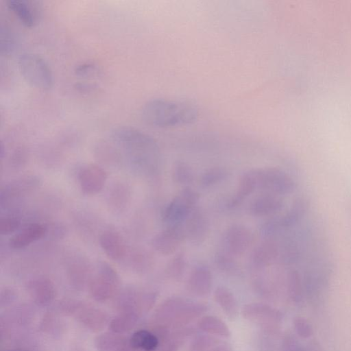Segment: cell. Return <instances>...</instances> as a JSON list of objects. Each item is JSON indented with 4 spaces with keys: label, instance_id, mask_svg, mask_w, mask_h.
<instances>
[{
    "label": "cell",
    "instance_id": "1",
    "mask_svg": "<svg viewBox=\"0 0 351 351\" xmlns=\"http://www.w3.org/2000/svg\"><path fill=\"white\" fill-rule=\"evenodd\" d=\"M110 141L138 174L148 177L158 173L161 152L152 136L136 128L121 126L112 132Z\"/></svg>",
    "mask_w": 351,
    "mask_h": 351
},
{
    "label": "cell",
    "instance_id": "2",
    "mask_svg": "<svg viewBox=\"0 0 351 351\" xmlns=\"http://www.w3.org/2000/svg\"><path fill=\"white\" fill-rule=\"evenodd\" d=\"M141 117L145 123L156 128L185 125L197 120L198 109L190 101L156 98L145 103Z\"/></svg>",
    "mask_w": 351,
    "mask_h": 351
},
{
    "label": "cell",
    "instance_id": "3",
    "mask_svg": "<svg viewBox=\"0 0 351 351\" xmlns=\"http://www.w3.org/2000/svg\"><path fill=\"white\" fill-rule=\"evenodd\" d=\"M255 181L256 189L291 196L301 193L295 178L285 170L276 167L256 168L249 170Z\"/></svg>",
    "mask_w": 351,
    "mask_h": 351
},
{
    "label": "cell",
    "instance_id": "4",
    "mask_svg": "<svg viewBox=\"0 0 351 351\" xmlns=\"http://www.w3.org/2000/svg\"><path fill=\"white\" fill-rule=\"evenodd\" d=\"M18 66L23 79L32 86L42 90L51 87V70L40 55L32 52L23 53L18 59Z\"/></svg>",
    "mask_w": 351,
    "mask_h": 351
},
{
    "label": "cell",
    "instance_id": "5",
    "mask_svg": "<svg viewBox=\"0 0 351 351\" xmlns=\"http://www.w3.org/2000/svg\"><path fill=\"white\" fill-rule=\"evenodd\" d=\"M119 285L120 278L114 267L107 262L99 261L88 287L93 299L104 302L115 296Z\"/></svg>",
    "mask_w": 351,
    "mask_h": 351
},
{
    "label": "cell",
    "instance_id": "6",
    "mask_svg": "<svg viewBox=\"0 0 351 351\" xmlns=\"http://www.w3.org/2000/svg\"><path fill=\"white\" fill-rule=\"evenodd\" d=\"M199 194L189 186H185L165 207L162 218L168 226L182 224L197 207Z\"/></svg>",
    "mask_w": 351,
    "mask_h": 351
},
{
    "label": "cell",
    "instance_id": "7",
    "mask_svg": "<svg viewBox=\"0 0 351 351\" xmlns=\"http://www.w3.org/2000/svg\"><path fill=\"white\" fill-rule=\"evenodd\" d=\"M287 197L288 196L270 193H261L250 202L247 207V212L250 215L254 217H271L285 211L295 202L305 197V196L302 197L287 204Z\"/></svg>",
    "mask_w": 351,
    "mask_h": 351
},
{
    "label": "cell",
    "instance_id": "8",
    "mask_svg": "<svg viewBox=\"0 0 351 351\" xmlns=\"http://www.w3.org/2000/svg\"><path fill=\"white\" fill-rule=\"evenodd\" d=\"M254 235L245 225L234 223L229 226L223 235V250L234 256H241L253 244Z\"/></svg>",
    "mask_w": 351,
    "mask_h": 351
},
{
    "label": "cell",
    "instance_id": "9",
    "mask_svg": "<svg viewBox=\"0 0 351 351\" xmlns=\"http://www.w3.org/2000/svg\"><path fill=\"white\" fill-rule=\"evenodd\" d=\"M241 313L245 319L260 324L263 328H278L283 319L280 311L263 302L246 304Z\"/></svg>",
    "mask_w": 351,
    "mask_h": 351
},
{
    "label": "cell",
    "instance_id": "10",
    "mask_svg": "<svg viewBox=\"0 0 351 351\" xmlns=\"http://www.w3.org/2000/svg\"><path fill=\"white\" fill-rule=\"evenodd\" d=\"M41 183V179L33 174L24 175L8 182L1 188V206L26 196L36 190Z\"/></svg>",
    "mask_w": 351,
    "mask_h": 351
},
{
    "label": "cell",
    "instance_id": "11",
    "mask_svg": "<svg viewBox=\"0 0 351 351\" xmlns=\"http://www.w3.org/2000/svg\"><path fill=\"white\" fill-rule=\"evenodd\" d=\"M185 240L182 224L171 225L153 237L151 246L157 253L168 256L174 254Z\"/></svg>",
    "mask_w": 351,
    "mask_h": 351
},
{
    "label": "cell",
    "instance_id": "12",
    "mask_svg": "<svg viewBox=\"0 0 351 351\" xmlns=\"http://www.w3.org/2000/svg\"><path fill=\"white\" fill-rule=\"evenodd\" d=\"M280 255V243L273 237L265 238L251 252L250 263L254 269L261 271L279 261Z\"/></svg>",
    "mask_w": 351,
    "mask_h": 351
},
{
    "label": "cell",
    "instance_id": "13",
    "mask_svg": "<svg viewBox=\"0 0 351 351\" xmlns=\"http://www.w3.org/2000/svg\"><path fill=\"white\" fill-rule=\"evenodd\" d=\"M186 239L198 245L207 239L210 231V223L206 213L196 207L182 223Z\"/></svg>",
    "mask_w": 351,
    "mask_h": 351
},
{
    "label": "cell",
    "instance_id": "14",
    "mask_svg": "<svg viewBox=\"0 0 351 351\" xmlns=\"http://www.w3.org/2000/svg\"><path fill=\"white\" fill-rule=\"evenodd\" d=\"M106 171L96 164H88L78 172V182L82 192L86 195H94L100 193L107 181Z\"/></svg>",
    "mask_w": 351,
    "mask_h": 351
},
{
    "label": "cell",
    "instance_id": "15",
    "mask_svg": "<svg viewBox=\"0 0 351 351\" xmlns=\"http://www.w3.org/2000/svg\"><path fill=\"white\" fill-rule=\"evenodd\" d=\"M72 315L85 328L93 331L103 329L110 322L105 311L79 301L77 302Z\"/></svg>",
    "mask_w": 351,
    "mask_h": 351
},
{
    "label": "cell",
    "instance_id": "16",
    "mask_svg": "<svg viewBox=\"0 0 351 351\" xmlns=\"http://www.w3.org/2000/svg\"><path fill=\"white\" fill-rule=\"evenodd\" d=\"M66 275L70 285L76 289H82L93 276L88 259L81 254L72 256L67 262Z\"/></svg>",
    "mask_w": 351,
    "mask_h": 351
},
{
    "label": "cell",
    "instance_id": "17",
    "mask_svg": "<svg viewBox=\"0 0 351 351\" xmlns=\"http://www.w3.org/2000/svg\"><path fill=\"white\" fill-rule=\"evenodd\" d=\"M213 286V275L210 269L205 265H198L193 267L186 280L188 291L197 297L209 294Z\"/></svg>",
    "mask_w": 351,
    "mask_h": 351
},
{
    "label": "cell",
    "instance_id": "18",
    "mask_svg": "<svg viewBox=\"0 0 351 351\" xmlns=\"http://www.w3.org/2000/svg\"><path fill=\"white\" fill-rule=\"evenodd\" d=\"M47 225L40 223H32L14 233L8 241L10 248L21 250L25 248L34 242L47 234Z\"/></svg>",
    "mask_w": 351,
    "mask_h": 351
},
{
    "label": "cell",
    "instance_id": "19",
    "mask_svg": "<svg viewBox=\"0 0 351 351\" xmlns=\"http://www.w3.org/2000/svg\"><path fill=\"white\" fill-rule=\"evenodd\" d=\"M26 289L32 300L40 306L50 304L56 295L53 282L45 276H37L28 280Z\"/></svg>",
    "mask_w": 351,
    "mask_h": 351
},
{
    "label": "cell",
    "instance_id": "20",
    "mask_svg": "<svg viewBox=\"0 0 351 351\" xmlns=\"http://www.w3.org/2000/svg\"><path fill=\"white\" fill-rule=\"evenodd\" d=\"M99 245L112 261H121L127 255V247L121 234L114 230H104L99 237Z\"/></svg>",
    "mask_w": 351,
    "mask_h": 351
},
{
    "label": "cell",
    "instance_id": "21",
    "mask_svg": "<svg viewBox=\"0 0 351 351\" xmlns=\"http://www.w3.org/2000/svg\"><path fill=\"white\" fill-rule=\"evenodd\" d=\"M132 197V191L129 184L119 181L113 183L108 190L106 202L109 209L120 214L125 211L129 206Z\"/></svg>",
    "mask_w": 351,
    "mask_h": 351
},
{
    "label": "cell",
    "instance_id": "22",
    "mask_svg": "<svg viewBox=\"0 0 351 351\" xmlns=\"http://www.w3.org/2000/svg\"><path fill=\"white\" fill-rule=\"evenodd\" d=\"M7 7L27 27L35 25L38 19V5L32 1L8 0Z\"/></svg>",
    "mask_w": 351,
    "mask_h": 351
},
{
    "label": "cell",
    "instance_id": "23",
    "mask_svg": "<svg viewBox=\"0 0 351 351\" xmlns=\"http://www.w3.org/2000/svg\"><path fill=\"white\" fill-rule=\"evenodd\" d=\"M256 190L255 181L248 170L241 176L237 190L227 203L228 208L238 207Z\"/></svg>",
    "mask_w": 351,
    "mask_h": 351
},
{
    "label": "cell",
    "instance_id": "24",
    "mask_svg": "<svg viewBox=\"0 0 351 351\" xmlns=\"http://www.w3.org/2000/svg\"><path fill=\"white\" fill-rule=\"evenodd\" d=\"M215 302L230 320L234 319L238 314V304L232 292L226 287H216L213 293Z\"/></svg>",
    "mask_w": 351,
    "mask_h": 351
},
{
    "label": "cell",
    "instance_id": "25",
    "mask_svg": "<svg viewBox=\"0 0 351 351\" xmlns=\"http://www.w3.org/2000/svg\"><path fill=\"white\" fill-rule=\"evenodd\" d=\"M139 317L140 313L134 310L121 311L110 321L109 328L112 332L122 335L136 326Z\"/></svg>",
    "mask_w": 351,
    "mask_h": 351
},
{
    "label": "cell",
    "instance_id": "26",
    "mask_svg": "<svg viewBox=\"0 0 351 351\" xmlns=\"http://www.w3.org/2000/svg\"><path fill=\"white\" fill-rule=\"evenodd\" d=\"M197 328L207 334L228 338L231 335L230 330L226 324L218 317L204 315L201 317L197 323Z\"/></svg>",
    "mask_w": 351,
    "mask_h": 351
},
{
    "label": "cell",
    "instance_id": "27",
    "mask_svg": "<svg viewBox=\"0 0 351 351\" xmlns=\"http://www.w3.org/2000/svg\"><path fill=\"white\" fill-rule=\"evenodd\" d=\"M152 254L143 248H136L129 253V265L138 274H146L154 266Z\"/></svg>",
    "mask_w": 351,
    "mask_h": 351
},
{
    "label": "cell",
    "instance_id": "28",
    "mask_svg": "<svg viewBox=\"0 0 351 351\" xmlns=\"http://www.w3.org/2000/svg\"><path fill=\"white\" fill-rule=\"evenodd\" d=\"M215 264L221 272L230 276H237L241 273V268L236 257L225 250H219L215 255Z\"/></svg>",
    "mask_w": 351,
    "mask_h": 351
},
{
    "label": "cell",
    "instance_id": "29",
    "mask_svg": "<svg viewBox=\"0 0 351 351\" xmlns=\"http://www.w3.org/2000/svg\"><path fill=\"white\" fill-rule=\"evenodd\" d=\"M171 178L177 184L189 186L195 180V173L187 162L178 160L172 167Z\"/></svg>",
    "mask_w": 351,
    "mask_h": 351
},
{
    "label": "cell",
    "instance_id": "30",
    "mask_svg": "<svg viewBox=\"0 0 351 351\" xmlns=\"http://www.w3.org/2000/svg\"><path fill=\"white\" fill-rule=\"evenodd\" d=\"M186 264L184 253L177 252L167 263L165 273L169 279L180 280L186 271Z\"/></svg>",
    "mask_w": 351,
    "mask_h": 351
},
{
    "label": "cell",
    "instance_id": "31",
    "mask_svg": "<svg viewBox=\"0 0 351 351\" xmlns=\"http://www.w3.org/2000/svg\"><path fill=\"white\" fill-rule=\"evenodd\" d=\"M228 176L229 171L224 167H210L201 174L199 183L202 188H210L224 181Z\"/></svg>",
    "mask_w": 351,
    "mask_h": 351
},
{
    "label": "cell",
    "instance_id": "32",
    "mask_svg": "<svg viewBox=\"0 0 351 351\" xmlns=\"http://www.w3.org/2000/svg\"><path fill=\"white\" fill-rule=\"evenodd\" d=\"M126 341L122 335L111 332L98 336L95 344L98 351H117Z\"/></svg>",
    "mask_w": 351,
    "mask_h": 351
},
{
    "label": "cell",
    "instance_id": "33",
    "mask_svg": "<svg viewBox=\"0 0 351 351\" xmlns=\"http://www.w3.org/2000/svg\"><path fill=\"white\" fill-rule=\"evenodd\" d=\"M219 343L216 337L208 334H198L190 342L189 351H210Z\"/></svg>",
    "mask_w": 351,
    "mask_h": 351
},
{
    "label": "cell",
    "instance_id": "34",
    "mask_svg": "<svg viewBox=\"0 0 351 351\" xmlns=\"http://www.w3.org/2000/svg\"><path fill=\"white\" fill-rule=\"evenodd\" d=\"M293 329L295 333L302 339H308L313 335L311 324L306 318L297 316L293 319Z\"/></svg>",
    "mask_w": 351,
    "mask_h": 351
},
{
    "label": "cell",
    "instance_id": "35",
    "mask_svg": "<svg viewBox=\"0 0 351 351\" xmlns=\"http://www.w3.org/2000/svg\"><path fill=\"white\" fill-rule=\"evenodd\" d=\"M21 225V220L16 216L6 215L1 217L0 219V233L1 235L16 233Z\"/></svg>",
    "mask_w": 351,
    "mask_h": 351
},
{
    "label": "cell",
    "instance_id": "36",
    "mask_svg": "<svg viewBox=\"0 0 351 351\" xmlns=\"http://www.w3.org/2000/svg\"><path fill=\"white\" fill-rule=\"evenodd\" d=\"M281 351H306V348L292 334H285L281 339Z\"/></svg>",
    "mask_w": 351,
    "mask_h": 351
},
{
    "label": "cell",
    "instance_id": "37",
    "mask_svg": "<svg viewBox=\"0 0 351 351\" xmlns=\"http://www.w3.org/2000/svg\"><path fill=\"white\" fill-rule=\"evenodd\" d=\"M0 49L1 53H10L14 47V37L7 28L1 27L0 36Z\"/></svg>",
    "mask_w": 351,
    "mask_h": 351
},
{
    "label": "cell",
    "instance_id": "38",
    "mask_svg": "<svg viewBox=\"0 0 351 351\" xmlns=\"http://www.w3.org/2000/svg\"><path fill=\"white\" fill-rule=\"evenodd\" d=\"M27 154L23 149H18L14 152L10 158L9 164L10 167L20 169L23 167L27 161Z\"/></svg>",
    "mask_w": 351,
    "mask_h": 351
},
{
    "label": "cell",
    "instance_id": "39",
    "mask_svg": "<svg viewBox=\"0 0 351 351\" xmlns=\"http://www.w3.org/2000/svg\"><path fill=\"white\" fill-rule=\"evenodd\" d=\"M96 66L92 62H83L77 65L75 68V73L77 75L85 77L89 76L95 72Z\"/></svg>",
    "mask_w": 351,
    "mask_h": 351
},
{
    "label": "cell",
    "instance_id": "40",
    "mask_svg": "<svg viewBox=\"0 0 351 351\" xmlns=\"http://www.w3.org/2000/svg\"><path fill=\"white\" fill-rule=\"evenodd\" d=\"M210 351H232V348L230 344L219 343Z\"/></svg>",
    "mask_w": 351,
    "mask_h": 351
},
{
    "label": "cell",
    "instance_id": "41",
    "mask_svg": "<svg viewBox=\"0 0 351 351\" xmlns=\"http://www.w3.org/2000/svg\"><path fill=\"white\" fill-rule=\"evenodd\" d=\"M94 86L91 84H86V83H80L77 85V88L81 91L85 92V91H90L93 88Z\"/></svg>",
    "mask_w": 351,
    "mask_h": 351
},
{
    "label": "cell",
    "instance_id": "42",
    "mask_svg": "<svg viewBox=\"0 0 351 351\" xmlns=\"http://www.w3.org/2000/svg\"><path fill=\"white\" fill-rule=\"evenodd\" d=\"M73 351H85L83 348H81L80 347H77L76 348L74 349Z\"/></svg>",
    "mask_w": 351,
    "mask_h": 351
}]
</instances>
